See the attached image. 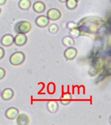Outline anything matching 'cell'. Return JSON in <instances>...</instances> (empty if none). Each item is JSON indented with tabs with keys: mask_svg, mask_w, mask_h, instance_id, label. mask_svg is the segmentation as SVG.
Segmentation results:
<instances>
[{
	"mask_svg": "<svg viewBox=\"0 0 111 125\" xmlns=\"http://www.w3.org/2000/svg\"><path fill=\"white\" fill-rule=\"evenodd\" d=\"M5 74H6V72L5 69L0 67V80H1V79H3V78L5 77Z\"/></svg>",
	"mask_w": 111,
	"mask_h": 125,
	"instance_id": "obj_20",
	"label": "cell"
},
{
	"mask_svg": "<svg viewBox=\"0 0 111 125\" xmlns=\"http://www.w3.org/2000/svg\"><path fill=\"white\" fill-rule=\"evenodd\" d=\"M1 94V97L3 99L5 100H9L13 97L14 91L13 90L10 88H7L3 91Z\"/></svg>",
	"mask_w": 111,
	"mask_h": 125,
	"instance_id": "obj_10",
	"label": "cell"
},
{
	"mask_svg": "<svg viewBox=\"0 0 111 125\" xmlns=\"http://www.w3.org/2000/svg\"><path fill=\"white\" fill-rule=\"evenodd\" d=\"M31 29V24L27 21H20L16 23L14 25V31L18 33H29Z\"/></svg>",
	"mask_w": 111,
	"mask_h": 125,
	"instance_id": "obj_1",
	"label": "cell"
},
{
	"mask_svg": "<svg viewBox=\"0 0 111 125\" xmlns=\"http://www.w3.org/2000/svg\"><path fill=\"white\" fill-rule=\"evenodd\" d=\"M6 1L7 0H0V5H2L6 3Z\"/></svg>",
	"mask_w": 111,
	"mask_h": 125,
	"instance_id": "obj_23",
	"label": "cell"
},
{
	"mask_svg": "<svg viewBox=\"0 0 111 125\" xmlns=\"http://www.w3.org/2000/svg\"><path fill=\"white\" fill-rule=\"evenodd\" d=\"M70 33L71 34L72 36H73V37H77L80 35V31L77 27H74L73 29H70Z\"/></svg>",
	"mask_w": 111,
	"mask_h": 125,
	"instance_id": "obj_19",
	"label": "cell"
},
{
	"mask_svg": "<svg viewBox=\"0 0 111 125\" xmlns=\"http://www.w3.org/2000/svg\"><path fill=\"white\" fill-rule=\"evenodd\" d=\"M14 43V37L10 34L4 35L1 40V44L4 46H10Z\"/></svg>",
	"mask_w": 111,
	"mask_h": 125,
	"instance_id": "obj_7",
	"label": "cell"
},
{
	"mask_svg": "<svg viewBox=\"0 0 111 125\" xmlns=\"http://www.w3.org/2000/svg\"><path fill=\"white\" fill-rule=\"evenodd\" d=\"M0 95H1V91H0Z\"/></svg>",
	"mask_w": 111,
	"mask_h": 125,
	"instance_id": "obj_26",
	"label": "cell"
},
{
	"mask_svg": "<svg viewBox=\"0 0 111 125\" xmlns=\"http://www.w3.org/2000/svg\"><path fill=\"white\" fill-rule=\"evenodd\" d=\"M58 30V27L57 26L56 24H55V23H52V24H51L49 25V32L52 33H56Z\"/></svg>",
	"mask_w": 111,
	"mask_h": 125,
	"instance_id": "obj_18",
	"label": "cell"
},
{
	"mask_svg": "<svg viewBox=\"0 0 111 125\" xmlns=\"http://www.w3.org/2000/svg\"><path fill=\"white\" fill-rule=\"evenodd\" d=\"M16 123L19 125H29V118L25 113H21L20 115L18 114L16 119Z\"/></svg>",
	"mask_w": 111,
	"mask_h": 125,
	"instance_id": "obj_9",
	"label": "cell"
},
{
	"mask_svg": "<svg viewBox=\"0 0 111 125\" xmlns=\"http://www.w3.org/2000/svg\"><path fill=\"white\" fill-rule=\"evenodd\" d=\"M35 22L38 27H46L49 23V19L47 18V16H46L44 15H41L37 18Z\"/></svg>",
	"mask_w": 111,
	"mask_h": 125,
	"instance_id": "obj_5",
	"label": "cell"
},
{
	"mask_svg": "<svg viewBox=\"0 0 111 125\" xmlns=\"http://www.w3.org/2000/svg\"><path fill=\"white\" fill-rule=\"evenodd\" d=\"M68 27L69 29H73V28H74V27H76V25L74 23H73V22H69V23H68Z\"/></svg>",
	"mask_w": 111,
	"mask_h": 125,
	"instance_id": "obj_22",
	"label": "cell"
},
{
	"mask_svg": "<svg viewBox=\"0 0 111 125\" xmlns=\"http://www.w3.org/2000/svg\"><path fill=\"white\" fill-rule=\"evenodd\" d=\"M60 102L63 105H68L72 101V95L69 93H66L62 94V96L60 98Z\"/></svg>",
	"mask_w": 111,
	"mask_h": 125,
	"instance_id": "obj_13",
	"label": "cell"
},
{
	"mask_svg": "<svg viewBox=\"0 0 111 125\" xmlns=\"http://www.w3.org/2000/svg\"><path fill=\"white\" fill-rule=\"evenodd\" d=\"M19 114V110L16 107H10L7 109L5 112V116L9 119H14Z\"/></svg>",
	"mask_w": 111,
	"mask_h": 125,
	"instance_id": "obj_8",
	"label": "cell"
},
{
	"mask_svg": "<svg viewBox=\"0 0 111 125\" xmlns=\"http://www.w3.org/2000/svg\"><path fill=\"white\" fill-rule=\"evenodd\" d=\"M47 92L49 94H53L55 92V85L53 83H49L47 85Z\"/></svg>",
	"mask_w": 111,
	"mask_h": 125,
	"instance_id": "obj_17",
	"label": "cell"
},
{
	"mask_svg": "<svg viewBox=\"0 0 111 125\" xmlns=\"http://www.w3.org/2000/svg\"><path fill=\"white\" fill-rule=\"evenodd\" d=\"M33 9L36 12L40 13L42 12L46 9V5L42 1H37L35 2L33 5Z\"/></svg>",
	"mask_w": 111,
	"mask_h": 125,
	"instance_id": "obj_11",
	"label": "cell"
},
{
	"mask_svg": "<svg viewBox=\"0 0 111 125\" xmlns=\"http://www.w3.org/2000/svg\"><path fill=\"white\" fill-rule=\"evenodd\" d=\"M47 109L51 113H55L58 109V105L57 102L55 100H50L47 102Z\"/></svg>",
	"mask_w": 111,
	"mask_h": 125,
	"instance_id": "obj_12",
	"label": "cell"
},
{
	"mask_svg": "<svg viewBox=\"0 0 111 125\" xmlns=\"http://www.w3.org/2000/svg\"><path fill=\"white\" fill-rule=\"evenodd\" d=\"M59 1H61V2H66L67 0H59Z\"/></svg>",
	"mask_w": 111,
	"mask_h": 125,
	"instance_id": "obj_24",
	"label": "cell"
},
{
	"mask_svg": "<svg viewBox=\"0 0 111 125\" xmlns=\"http://www.w3.org/2000/svg\"><path fill=\"white\" fill-rule=\"evenodd\" d=\"M62 43L66 46L72 47L75 44V41H74V39L72 37L66 36V37H64L63 39H62Z\"/></svg>",
	"mask_w": 111,
	"mask_h": 125,
	"instance_id": "obj_14",
	"label": "cell"
},
{
	"mask_svg": "<svg viewBox=\"0 0 111 125\" xmlns=\"http://www.w3.org/2000/svg\"><path fill=\"white\" fill-rule=\"evenodd\" d=\"M18 5L22 10H27L31 7V2L30 0H20Z\"/></svg>",
	"mask_w": 111,
	"mask_h": 125,
	"instance_id": "obj_15",
	"label": "cell"
},
{
	"mask_svg": "<svg viewBox=\"0 0 111 125\" xmlns=\"http://www.w3.org/2000/svg\"><path fill=\"white\" fill-rule=\"evenodd\" d=\"M4 55H5V50L3 48L0 47V59H1L3 57Z\"/></svg>",
	"mask_w": 111,
	"mask_h": 125,
	"instance_id": "obj_21",
	"label": "cell"
},
{
	"mask_svg": "<svg viewBox=\"0 0 111 125\" xmlns=\"http://www.w3.org/2000/svg\"><path fill=\"white\" fill-rule=\"evenodd\" d=\"M1 13V8H0V14Z\"/></svg>",
	"mask_w": 111,
	"mask_h": 125,
	"instance_id": "obj_25",
	"label": "cell"
},
{
	"mask_svg": "<svg viewBox=\"0 0 111 125\" xmlns=\"http://www.w3.org/2000/svg\"><path fill=\"white\" fill-rule=\"evenodd\" d=\"M66 7L70 10L75 9L77 6V0H67L66 1Z\"/></svg>",
	"mask_w": 111,
	"mask_h": 125,
	"instance_id": "obj_16",
	"label": "cell"
},
{
	"mask_svg": "<svg viewBox=\"0 0 111 125\" xmlns=\"http://www.w3.org/2000/svg\"><path fill=\"white\" fill-rule=\"evenodd\" d=\"M27 41V36L23 33H18V35H16V37L14 38V43L18 46H21L25 44Z\"/></svg>",
	"mask_w": 111,
	"mask_h": 125,
	"instance_id": "obj_3",
	"label": "cell"
},
{
	"mask_svg": "<svg viewBox=\"0 0 111 125\" xmlns=\"http://www.w3.org/2000/svg\"><path fill=\"white\" fill-rule=\"evenodd\" d=\"M77 54V50L75 48L72 47H69L64 51V55L65 58H66L68 60H72L74 59Z\"/></svg>",
	"mask_w": 111,
	"mask_h": 125,
	"instance_id": "obj_6",
	"label": "cell"
},
{
	"mask_svg": "<svg viewBox=\"0 0 111 125\" xmlns=\"http://www.w3.org/2000/svg\"><path fill=\"white\" fill-rule=\"evenodd\" d=\"M25 57L24 53L21 52H16L11 55L10 57V62L12 65L18 66L19 64H22L23 61H25Z\"/></svg>",
	"mask_w": 111,
	"mask_h": 125,
	"instance_id": "obj_2",
	"label": "cell"
},
{
	"mask_svg": "<svg viewBox=\"0 0 111 125\" xmlns=\"http://www.w3.org/2000/svg\"><path fill=\"white\" fill-rule=\"evenodd\" d=\"M47 15L49 19L53 21H55L60 19L61 17V12L59 10L56 9H51L47 11Z\"/></svg>",
	"mask_w": 111,
	"mask_h": 125,
	"instance_id": "obj_4",
	"label": "cell"
}]
</instances>
